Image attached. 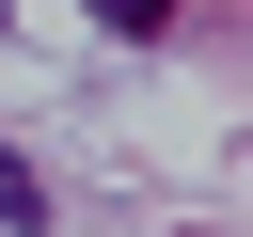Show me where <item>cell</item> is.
Here are the masks:
<instances>
[{"label":"cell","instance_id":"obj_2","mask_svg":"<svg viewBox=\"0 0 253 237\" xmlns=\"http://www.w3.org/2000/svg\"><path fill=\"white\" fill-rule=\"evenodd\" d=\"M95 16H111V32H174V0H95Z\"/></svg>","mask_w":253,"mask_h":237},{"label":"cell","instance_id":"obj_1","mask_svg":"<svg viewBox=\"0 0 253 237\" xmlns=\"http://www.w3.org/2000/svg\"><path fill=\"white\" fill-rule=\"evenodd\" d=\"M0 221H16V237L47 221V190H32V158H16V142H0Z\"/></svg>","mask_w":253,"mask_h":237}]
</instances>
